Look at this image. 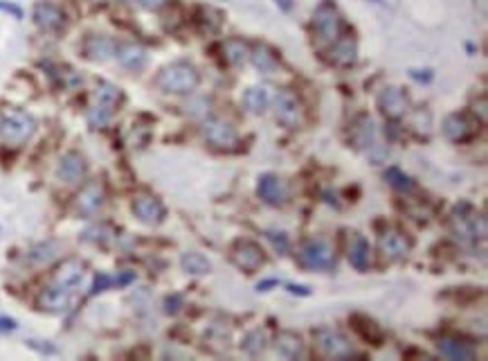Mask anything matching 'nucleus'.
Masks as SVG:
<instances>
[{"mask_svg":"<svg viewBox=\"0 0 488 361\" xmlns=\"http://www.w3.org/2000/svg\"><path fill=\"white\" fill-rule=\"evenodd\" d=\"M198 72L191 63L185 61H176L167 66L165 70L158 75V86L165 93H173V95H187L194 88L198 86Z\"/></svg>","mask_w":488,"mask_h":361,"instance_id":"obj_1","label":"nucleus"},{"mask_svg":"<svg viewBox=\"0 0 488 361\" xmlns=\"http://www.w3.org/2000/svg\"><path fill=\"white\" fill-rule=\"evenodd\" d=\"M36 122L32 115L18 109H9L3 111V126H0V140H5L9 145H23L27 143L32 136H34Z\"/></svg>","mask_w":488,"mask_h":361,"instance_id":"obj_2","label":"nucleus"},{"mask_svg":"<svg viewBox=\"0 0 488 361\" xmlns=\"http://www.w3.org/2000/svg\"><path fill=\"white\" fill-rule=\"evenodd\" d=\"M299 264L311 271H329L335 264V251L324 239H309L299 249Z\"/></svg>","mask_w":488,"mask_h":361,"instance_id":"obj_3","label":"nucleus"},{"mask_svg":"<svg viewBox=\"0 0 488 361\" xmlns=\"http://www.w3.org/2000/svg\"><path fill=\"white\" fill-rule=\"evenodd\" d=\"M454 235L461 239H477L486 235V219L470 210V206H461L452 215Z\"/></svg>","mask_w":488,"mask_h":361,"instance_id":"obj_4","label":"nucleus"},{"mask_svg":"<svg viewBox=\"0 0 488 361\" xmlns=\"http://www.w3.org/2000/svg\"><path fill=\"white\" fill-rule=\"evenodd\" d=\"M316 343L320 348V353L324 357H331V359H342V357H349L353 355V348L349 343L342 332L333 330V327H322V330L316 332Z\"/></svg>","mask_w":488,"mask_h":361,"instance_id":"obj_5","label":"nucleus"},{"mask_svg":"<svg viewBox=\"0 0 488 361\" xmlns=\"http://www.w3.org/2000/svg\"><path fill=\"white\" fill-rule=\"evenodd\" d=\"M480 131V120L470 118L466 113H452L443 120V136L452 143H466Z\"/></svg>","mask_w":488,"mask_h":361,"instance_id":"obj_6","label":"nucleus"},{"mask_svg":"<svg viewBox=\"0 0 488 361\" xmlns=\"http://www.w3.org/2000/svg\"><path fill=\"white\" fill-rule=\"evenodd\" d=\"M203 136L208 138V143H212L214 147H219V150H232V147L238 143L236 129L227 120H221V118L205 120Z\"/></svg>","mask_w":488,"mask_h":361,"instance_id":"obj_7","label":"nucleus"},{"mask_svg":"<svg viewBox=\"0 0 488 361\" xmlns=\"http://www.w3.org/2000/svg\"><path fill=\"white\" fill-rule=\"evenodd\" d=\"M232 260H234V264L241 271L255 273L264 264V251H262V247H259V244H255L250 239H241V242L234 244Z\"/></svg>","mask_w":488,"mask_h":361,"instance_id":"obj_8","label":"nucleus"},{"mask_svg":"<svg viewBox=\"0 0 488 361\" xmlns=\"http://www.w3.org/2000/svg\"><path fill=\"white\" fill-rule=\"evenodd\" d=\"M275 113L277 120L288 126V129H295L301 122V104L297 100V95L292 91H279L277 100H275Z\"/></svg>","mask_w":488,"mask_h":361,"instance_id":"obj_9","label":"nucleus"},{"mask_svg":"<svg viewBox=\"0 0 488 361\" xmlns=\"http://www.w3.org/2000/svg\"><path fill=\"white\" fill-rule=\"evenodd\" d=\"M313 25H316L318 34L324 41H335L340 37V14L335 5L331 3H322L316 9V16H313Z\"/></svg>","mask_w":488,"mask_h":361,"instance_id":"obj_10","label":"nucleus"},{"mask_svg":"<svg viewBox=\"0 0 488 361\" xmlns=\"http://www.w3.org/2000/svg\"><path fill=\"white\" fill-rule=\"evenodd\" d=\"M378 109L389 120H398L409 111V100L403 91L398 88H385L378 95Z\"/></svg>","mask_w":488,"mask_h":361,"instance_id":"obj_11","label":"nucleus"},{"mask_svg":"<svg viewBox=\"0 0 488 361\" xmlns=\"http://www.w3.org/2000/svg\"><path fill=\"white\" fill-rule=\"evenodd\" d=\"M257 192L268 206H284L288 201V188L286 183L275 174H264L259 178Z\"/></svg>","mask_w":488,"mask_h":361,"instance_id":"obj_12","label":"nucleus"},{"mask_svg":"<svg viewBox=\"0 0 488 361\" xmlns=\"http://www.w3.org/2000/svg\"><path fill=\"white\" fill-rule=\"evenodd\" d=\"M133 212H135V217L147 226H158V224H162V219H165V206L149 195H142L133 201Z\"/></svg>","mask_w":488,"mask_h":361,"instance_id":"obj_13","label":"nucleus"},{"mask_svg":"<svg viewBox=\"0 0 488 361\" xmlns=\"http://www.w3.org/2000/svg\"><path fill=\"white\" fill-rule=\"evenodd\" d=\"M378 249H381V256L387 262H396L403 260L409 251V242L405 239V235H400L396 230H387L381 235V242H378Z\"/></svg>","mask_w":488,"mask_h":361,"instance_id":"obj_14","label":"nucleus"},{"mask_svg":"<svg viewBox=\"0 0 488 361\" xmlns=\"http://www.w3.org/2000/svg\"><path fill=\"white\" fill-rule=\"evenodd\" d=\"M72 303V294L66 287H50L41 296H39V307L43 312H52V314H59V312H66Z\"/></svg>","mask_w":488,"mask_h":361,"instance_id":"obj_15","label":"nucleus"},{"mask_svg":"<svg viewBox=\"0 0 488 361\" xmlns=\"http://www.w3.org/2000/svg\"><path fill=\"white\" fill-rule=\"evenodd\" d=\"M104 204V190L100 183H88L77 197V210L83 217H93Z\"/></svg>","mask_w":488,"mask_h":361,"instance_id":"obj_16","label":"nucleus"},{"mask_svg":"<svg viewBox=\"0 0 488 361\" xmlns=\"http://www.w3.org/2000/svg\"><path fill=\"white\" fill-rule=\"evenodd\" d=\"M346 258H349L351 267L358 269V271L370 269V264H372V249H370V242H367L365 237H360V235L351 237L349 251H346Z\"/></svg>","mask_w":488,"mask_h":361,"instance_id":"obj_17","label":"nucleus"},{"mask_svg":"<svg viewBox=\"0 0 488 361\" xmlns=\"http://www.w3.org/2000/svg\"><path fill=\"white\" fill-rule=\"evenodd\" d=\"M59 176L66 180V183H79L86 176V161L79 154H66L59 163Z\"/></svg>","mask_w":488,"mask_h":361,"instance_id":"obj_18","label":"nucleus"},{"mask_svg":"<svg viewBox=\"0 0 488 361\" xmlns=\"http://www.w3.org/2000/svg\"><path fill=\"white\" fill-rule=\"evenodd\" d=\"M34 20L36 25L43 27V29H59L63 25V20H66V16H63V12L52 3H41L34 7Z\"/></svg>","mask_w":488,"mask_h":361,"instance_id":"obj_19","label":"nucleus"},{"mask_svg":"<svg viewBox=\"0 0 488 361\" xmlns=\"http://www.w3.org/2000/svg\"><path fill=\"white\" fill-rule=\"evenodd\" d=\"M115 57L117 61L122 63L124 68L128 70H142L144 63H147V52L144 48H140L135 44H124L115 50Z\"/></svg>","mask_w":488,"mask_h":361,"instance_id":"obj_20","label":"nucleus"},{"mask_svg":"<svg viewBox=\"0 0 488 361\" xmlns=\"http://www.w3.org/2000/svg\"><path fill=\"white\" fill-rule=\"evenodd\" d=\"M83 273H86V267H83L81 262L68 260V262H63L61 267L57 269V275H54V280H57L59 287H66V289H72V287H77V284L83 280Z\"/></svg>","mask_w":488,"mask_h":361,"instance_id":"obj_21","label":"nucleus"},{"mask_svg":"<svg viewBox=\"0 0 488 361\" xmlns=\"http://www.w3.org/2000/svg\"><path fill=\"white\" fill-rule=\"evenodd\" d=\"M275 353L281 355V357H286V359H299L304 355V343H301V339L297 334H292V332H281L277 334L275 339Z\"/></svg>","mask_w":488,"mask_h":361,"instance_id":"obj_22","label":"nucleus"},{"mask_svg":"<svg viewBox=\"0 0 488 361\" xmlns=\"http://www.w3.org/2000/svg\"><path fill=\"white\" fill-rule=\"evenodd\" d=\"M270 102H273V95H270L268 86H252L243 95V104L250 113H264L270 106Z\"/></svg>","mask_w":488,"mask_h":361,"instance_id":"obj_23","label":"nucleus"},{"mask_svg":"<svg viewBox=\"0 0 488 361\" xmlns=\"http://www.w3.org/2000/svg\"><path fill=\"white\" fill-rule=\"evenodd\" d=\"M437 348H439L441 357H446L450 361H473L475 359L473 350L461 341H454V339H441Z\"/></svg>","mask_w":488,"mask_h":361,"instance_id":"obj_24","label":"nucleus"},{"mask_svg":"<svg viewBox=\"0 0 488 361\" xmlns=\"http://www.w3.org/2000/svg\"><path fill=\"white\" fill-rule=\"evenodd\" d=\"M355 57H358L355 41L335 39V46L331 48V61L335 66H351V63H355Z\"/></svg>","mask_w":488,"mask_h":361,"instance_id":"obj_25","label":"nucleus"},{"mask_svg":"<svg viewBox=\"0 0 488 361\" xmlns=\"http://www.w3.org/2000/svg\"><path fill=\"white\" fill-rule=\"evenodd\" d=\"M353 140L358 147H374L376 140V126L370 115H360L353 124Z\"/></svg>","mask_w":488,"mask_h":361,"instance_id":"obj_26","label":"nucleus"},{"mask_svg":"<svg viewBox=\"0 0 488 361\" xmlns=\"http://www.w3.org/2000/svg\"><path fill=\"white\" fill-rule=\"evenodd\" d=\"M86 55L95 61H106L115 55V44L106 37H90L86 41Z\"/></svg>","mask_w":488,"mask_h":361,"instance_id":"obj_27","label":"nucleus"},{"mask_svg":"<svg viewBox=\"0 0 488 361\" xmlns=\"http://www.w3.org/2000/svg\"><path fill=\"white\" fill-rule=\"evenodd\" d=\"M180 267L182 271H187L189 275H205V273H210L212 269V264L210 260L201 256V253H185V256L180 258Z\"/></svg>","mask_w":488,"mask_h":361,"instance_id":"obj_28","label":"nucleus"},{"mask_svg":"<svg viewBox=\"0 0 488 361\" xmlns=\"http://www.w3.org/2000/svg\"><path fill=\"white\" fill-rule=\"evenodd\" d=\"M119 100H122V91H119L117 86H113V84H108V81L97 84V88H95V104L106 106V109H113V106H117Z\"/></svg>","mask_w":488,"mask_h":361,"instance_id":"obj_29","label":"nucleus"},{"mask_svg":"<svg viewBox=\"0 0 488 361\" xmlns=\"http://www.w3.org/2000/svg\"><path fill=\"white\" fill-rule=\"evenodd\" d=\"M252 63H255V68L257 70H262V72H266V75H270V72H275L277 68H279V61H277V57L273 55V52H270L266 46H257L255 50H252Z\"/></svg>","mask_w":488,"mask_h":361,"instance_id":"obj_30","label":"nucleus"},{"mask_svg":"<svg viewBox=\"0 0 488 361\" xmlns=\"http://www.w3.org/2000/svg\"><path fill=\"white\" fill-rule=\"evenodd\" d=\"M223 55H225L227 61L232 63V66H241V63L248 59V46L238 39H230V41H225Z\"/></svg>","mask_w":488,"mask_h":361,"instance_id":"obj_31","label":"nucleus"},{"mask_svg":"<svg viewBox=\"0 0 488 361\" xmlns=\"http://www.w3.org/2000/svg\"><path fill=\"white\" fill-rule=\"evenodd\" d=\"M241 348L245 350L248 355H262L264 350L268 348V336L264 330H252V332H248L245 339H243V343Z\"/></svg>","mask_w":488,"mask_h":361,"instance_id":"obj_32","label":"nucleus"},{"mask_svg":"<svg viewBox=\"0 0 488 361\" xmlns=\"http://www.w3.org/2000/svg\"><path fill=\"white\" fill-rule=\"evenodd\" d=\"M57 251L59 247L54 242H46V244H39V247L32 251V262H36V264H46L50 260L57 258Z\"/></svg>","mask_w":488,"mask_h":361,"instance_id":"obj_33","label":"nucleus"},{"mask_svg":"<svg viewBox=\"0 0 488 361\" xmlns=\"http://www.w3.org/2000/svg\"><path fill=\"white\" fill-rule=\"evenodd\" d=\"M385 178L389 180V185H394L396 190H403V192H405V190L414 188V183H412V178H409L407 174L400 172L398 167H389L387 172H385Z\"/></svg>","mask_w":488,"mask_h":361,"instance_id":"obj_34","label":"nucleus"},{"mask_svg":"<svg viewBox=\"0 0 488 361\" xmlns=\"http://www.w3.org/2000/svg\"><path fill=\"white\" fill-rule=\"evenodd\" d=\"M111 113H113V109H106V106L95 104V109L88 113V120L93 126H104L108 120H111Z\"/></svg>","mask_w":488,"mask_h":361,"instance_id":"obj_35","label":"nucleus"},{"mask_svg":"<svg viewBox=\"0 0 488 361\" xmlns=\"http://www.w3.org/2000/svg\"><path fill=\"white\" fill-rule=\"evenodd\" d=\"M266 237L270 239V244H273L275 251L279 253V256H286V253H288V237L284 235V232H275V230H270V232H266Z\"/></svg>","mask_w":488,"mask_h":361,"instance_id":"obj_36","label":"nucleus"},{"mask_svg":"<svg viewBox=\"0 0 488 361\" xmlns=\"http://www.w3.org/2000/svg\"><path fill=\"white\" fill-rule=\"evenodd\" d=\"M167 3H169V0H137V5L149 9V12H158V9H162Z\"/></svg>","mask_w":488,"mask_h":361,"instance_id":"obj_37","label":"nucleus"},{"mask_svg":"<svg viewBox=\"0 0 488 361\" xmlns=\"http://www.w3.org/2000/svg\"><path fill=\"white\" fill-rule=\"evenodd\" d=\"M111 284H113V278H108V275H97V280L93 284L90 294H100V291H104L106 287H111Z\"/></svg>","mask_w":488,"mask_h":361,"instance_id":"obj_38","label":"nucleus"},{"mask_svg":"<svg viewBox=\"0 0 488 361\" xmlns=\"http://www.w3.org/2000/svg\"><path fill=\"white\" fill-rule=\"evenodd\" d=\"M288 291L292 294H301V296H309L311 291L306 289V287H295V284H288Z\"/></svg>","mask_w":488,"mask_h":361,"instance_id":"obj_39","label":"nucleus"},{"mask_svg":"<svg viewBox=\"0 0 488 361\" xmlns=\"http://www.w3.org/2000/svg\"><path fill=\"white\" fill-rule=\"evenodd\" d=\"M0 9H7V12H14L18 18L23 16V12H20V9H18V7H14V5H5V3H0Z\"/></svg>","mask_w":488,"mask_h":361,"instance_id":"obj_40","label":"nucleus"},{"mask_svg":"<svg viewBox=\"0 0 488 361\" xmlns=\"http://www.w3.org/2000/svg\"><path fill=\"white\" fill-rule=\"evenodd\" d=\"M14 321H7V318H0V330H14Z\"/></svg>","mask_w":488,"mask_h":361,"instance_id":"obj_41","label":"nucleus"},{"mask_svg":"<svg viewBox=\"0 0 488 361\" xmlns=\"http://www.w3.org/2000/svg\"><path fill=\"white\" fill-rule=\"evenodd\" d=\"M480 118L486 120V100H484V98L480 100Z\"/></svg>","mask_w":488,"mask_h":361,"instance_id":"obj_42","label":"nucleus"},{"mask_svg":"<svg viewBox=\"0 0 488 361\" xmlns=\"http://www.w3.org/2000/svg\"><path fill=\"white\" fill-rule=\"evenodd\" d=\"M277 3H281V5H284V7H286V9H288V7H290V3H288V0H277Z\"/></svg>","mask_w":488,"mask_h":361,"instance_id":"obj_43","label":"nucleus"},{"mask_svg":"<svg viewBox=\"0 0 488 361\" xmlns=\"http://www.w3.org/2000/svg\"><path fill=\"white\" fill-rule=\"evenodd\" d=\"M0 126H3V111H0Z\"/></svg>","mask_w":488,"mask_h":361,"instance_id":"obj_44","label":"nucleus"}]
</instances>
